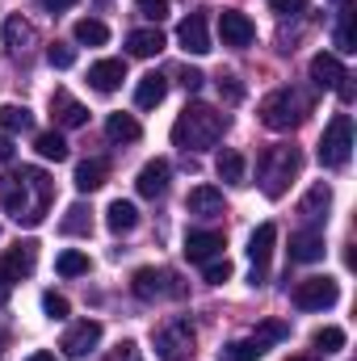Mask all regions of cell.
<instances>
[{"instance_id": "6da1fadb", "label": "cell", "mask_w": 357, "mask_h": 361, "mask_svg": "<svg viewBox=\"0 0 357 361\" xmlns=\"http://www.w3.org/2000/svg\"><path fill=\"white\" fill-rule=\"evenodd\" d=\"M223 130H227V114H219L214 105L193 101V105L181 109V118L173 122V143L185 147V152H210L223 139Z\"/></svg>"}, {"instance_id": "7a4b0ae2", "label": "cell", "mask_w": 357, "mask_h": 361, "mask_svg": "<svg viewBox=\"0 0 357 361\" xmlns=\"http://www.w3.org/2000/svg\"><path fill=\"white\" fill-rule=\"evenodd\" d=\"M311 114V97L303 89H277L261 101V122L269 130H294Z\"/></svg>"}, {"instance_id": "3957f363", "label": "cell", "mask_w": 357, "mask_h": 361, "mask_svg": "<svg viewBox=\"0 0 357 361\" xmlns=\"http://www.w3.org/2000/svg\"><path fill=\"white\" fill-rule=\"evenodd\" d=\"M298 169H303V156L294 147H269L265 156H261V164H257L265 197H282L290 189V180L298 177Z\"/></svg>"}, {"instance_id": "277c9868", "label": "cell", "mask_w": 357, "mask_h": 361, "mask_svg": "<svg viewBox=\"0 0 357 361\" xmlns=\"http://www.w3.org/2000/svg\"><path fill=\"white\" fill-rule=\"evenodd\" d=\"M349 156H353V118H349V114H337V118L324 126L320 164H324V169H345Z\"/></svg>"}, {"instance_id": "5b68a950", "label": "cell", "mask_w": 357, "mask_h": 361, "mask_svg": "<svg viewBox=\"0 0 357 361\" xmlns=\"http://www.w3.org/2000/svg\"><path fill=\"white\" fill-rule=\"evenodd\" d=\"M193 345H198V332L189 319H177V324H164L156 332V357L160 361H189L193 357Z\"/></svg>"}, {"instance_id": "8992f818", "label": "cell", "mask_w": 357, "mask_h": 361, "mask_svg": "<svg viewBox=\"0 0 357 361\" xmlns=\"http://www.w3.org/2000/svg\"><path fill=\"white\" fill-rule=\"evenodd\" d=\"M290 336V328L286 324H277V319H269L261 324L253 336H244V341H236V345H227V361H257L269 353V345H277V341H286Z\"/></svg>"}, {"instance_id": "52a82bcc", "label": "cell", "mask_w": 357, "mask_h": 361, "mask_svg": "<svg viewBox=\"0 0 357 361\" xmlns=\"http://www.w3.org/2000/svg\"><path fill=\"white\" fill-rule=\"evenodd\" d=\"M34 261H38V248L34 244H17V248H4L0 252V307L13 294V281H21V277L34 273Z\"/></svg>"}, {"instance_id": "ba28073f", "label": "cell", "mask_w": 357, "mask_h": 361, "mask_svg": "<svg viewBox=\"0 0 357 361\" xmlns=\"http://www.w3.org/2000/svg\"><path fill=\"white\" fill-rule=\"evenodd\" d=\"M131 286H135V294L143 298V302H160V298H181L185 294V286L177 281V273L169 269H135V277H131Z\"/></svg>"}, {"instance_id": "9c48e42d", "label": "cell", "mask_w": 357, "mask_h": 361, "mask_svg": "<svg viewBox=\"0 0 357 361\" xmlns=\"http://www.w3.org/2000/svg\"><path fill=\"white\" fill-rule=\"evenodd\" d=\"M337 298H341V290H337L332 277H303V281L290 290V302H294L298 311H328Z\"/></svg>"}, {"instance_id": "30bf717a", "label": "cell", "mask_w": 357, "mask_h": 361, "mask_svg": "<svg viewBox=\"0 0 357 361\" xmlns=\"http://www.w3.org/2000/svg\"><path fill=\"white\" fill-rule=\"evenodd\" d=\"M21 177L30 185V214H25V227H34V223H42V214L51 210V177L42 173V169H21Z\"/></svg>"}, {"instance_id": "8fae6325", "label": "cell", "mask_w": 357, "mask_h": 361, "mask_svg": "<svg viewBox=\"0 0 357 361\" xmlns=\"http://www.w3.org/2000/svg\"><path fill=\"white\" fill-rule=\"evenodd\" d=\"M97 345H101V324H97V319L72 324V328L63 332V341H59V349H63L68 357H89Z\"/></svg>"}, {"instance_id": "7c38bea8", "label": "cell", "mask_w": 357, "mask_h": 361, "mask_svg": "<svg viewBox=\"0 0 357 361\" xmlns=\"http://www.w3.org/2000/svg\"><path fill=\"white\" fill-rule=\"evenodd\" d=\"M0 206H4L17 223H25V214H30V185H25L21 173L0 177Z\"/></svg>"}, {"instance_id": "4fadbf2b", "label": "cell", "mask_w": 357, "mask_h": 361, "mask_svg": "<svg viewBox=\"0 0 357 361\" xmlns=\"http://www.w3.org/2000/svg\"><path fill=\"white\" fill-rule=\"evenodd\" d=\"M273 244H277V227L273 223H261L257 231H253V240H248V257H253V286H261L265 281V265L269 257H273Z\"/></svg>"}, {"instance_id": "5bb4252c", "label": "cell", "mask_w": 357, "mask_h": 361, "mask_svg": "<svg viewBox=\"0 0 357 361\" xmlns=\"http://www.w3.org/2000/svg\"><path fill=\"white\" fill-rule=\"evenodd\" d=\"M219 34H223V47H253V38H257V25H253L244 13L227 8V13L219 17Z\"/></svg>"}, {"instance_id": "9a60e30c", "label": "cell", "mask_w": 357, "mask_h": 361, "mask_svg": "<svg viewBox=\"0 0 357 361\" xmlns=\"http://www.w3.org/2000/svg\"><path fill=\"white\" fill-rule=\"evenodd\" d=\"M169 177H173L169 160H147V164L139 169V177H135V189H139L143 197H164V193H169Z\"/></svg>"}, {"instance_id": "2e32d148", "label": "cell", "mask_w": 357, "mask_h": 361, "mask_svg": "<svg viewBox=\"0 0 357 361\" xmlns=\"http://www.w3.org/2000/svg\"><path fill=\"white\" fill-rule=\"evenodd\" d=\"M51 114H55V122H59L63 130H76V126L89 122V109H85L68 89H55V97H51Z\"/></svg>"}, {"instance_id": "e0dca14e", "label": "cell", "mask_w": 357, "mask_h": 361, "mask_svg": "<svg viewBox=\"0 0 357 361\" xmlns=\"http://www.w3.org/2000/svg\"><path fill=\"white\" fill-rule=\"evenodd\" d=\"M177 42L189 51V55H206L210 51V30H206V17L202 13H189L177 25Z\"/></svg>"}, {"instance_id": "ac0fdd59", "label": "cell", "mask_w": 357, "mask_h": 361, "mask_svg": "<svg viewBox=\"0 0 357 361\" xmlns=\"http://www.w3.org/2000/svg\"><path fill=\"white\" fill-rule=\"evenodd\" d=\"M185 257L193 265H206V261L223 257V235L219 231H189L185 235Z\"/></svg>"}, {"instance_id": "d6986e66", "label": "cell", "mask_w": 357, "mask_h": 361, "mask_svg": "<svg viewBox=\"0 0 357 361\" xmlns=\"http://www.w3.org/2000/svg\"><path fill=\"white\" fill-rule=\"evenodd\" d=\"M328 206H332V189L320 180V185H311V189H307V197L298 202V219H303L307 227H315L320 219H328Z\"/></svg>"}, {"instance_id": "ffe728a7", "label": "cell", "mask_w": 357, "mask_h": 361, "mask_svg": "<svg viewBox=\"0 0 357 361\" xmlns=\"http://www.w3.org/2000/svg\"><path fill=\"white\" fill-rule=\"evenodd\" d=\"M290 261L298 265H311V261H324V231L307 227L298 235H290Z\"/></svg>"}, {"instance_id": "44dd1931", "label": "cell", "mask_w": 357, "mask_h": 361, "mask_svg": "<svg viewBox=\"0 0 357 361\" xmlns=\"http://www.w3.org/2000/svg\"><path fill=\"white\" fill-rule=\"evenodd\" d=\"M122 80H126V63L122 59H97L89 68V85L97 92H114Z\"/></svg>"}, {"instance_id": "7402d4cb", "label": "cell", "mask_w": 357, "mask_h": 361, "mask_svg": "<svg viewBox=\"0 0 357 361\" xmlns=\"http://www.w3.org/2000/svg\"><path fill=\"white\" fill-rule=\"evenodd\" d=\"M169 42H164V34L156 30V25H147V30H131L126 34V51L135 55V59H152V55H160Z\"/></svg>"}, {"instance_id": "603a6c76", "label": "cell", "mask_w": 357, "mask_h": 361, "mask_svg": "<svg viewBox=\"0 0 357 361\" xmlns=\"http://www.w3.org/2000/svg\"><path fill=\"white\" fill-rule=\"evenodd\" d=\"M345 76H349V72L341 68V59H337V55H328V51H320V55L311 59V80H315L320 89H337V85H341Z\"/></svg>"}, {"instance_id": "cb8c5ba5", "label": "cell", "mask_w": 357, "mask_h": 361, "mask_svg": "<svg viewBox=\"0 0 357 361\" xmlns=\"http://www.w3.org/2000/svg\"><path fill=\"white\" fill-rule=\"evenodd\" d=\"M189 214H198V219H219L223 214V193L219 189H210V185H198V189H189Z\"/></svg>"}, {"instance_id": "d4e9b609", "label": "cell", "mask_w": 357, "mask_h": 361, "mask_svg": "<svg viewBox=\"0 0 357 361\" xmlns=\"http://www.w3.org/2000/svg\"><path fill=\"white\" fill-rule=\"evenodd\" d=\"M105 177H109V160H101V156H89V160H80V164H76V189H80V193L101 189Z\"/></svg>"}, {"instance_id": "484cf974", "label": "cell", "mask_w": 357, "mask_h": 361, "mask_svg": "<svg viewBox=\"0 0 357 361\" xmlns=\"http://www.w3.org/2000/svg\"><path fill=\"white\" fill-rule=\"evenodd\" d=\"M164 97H169V80H164L160 72H147V76L139 80V89H135V105H139V109H156Z\"/></svg>"}, {"instance_id": "4316f807", "label": "cell", "mask_w": 357, "mask_h": 361, "mask_svg": "<svg viewBox=\"0 0 357 361\" xmlns=\"http://www.w3.org/2000/svg\"><path fill=\"white\" fill-rule=\"evenodd\" d=\"M4 47H8L13 55H25V51L34 47V25L21 21V17H8V21H4Z\"/></svg>"}, {"instance_id": "83f0119b", "label": "cell", "mask_w": 357, "mask_h": 361, "mask_svg": "<svg viewBox=\"0 0 357 361\" xmlns=\"http://www.w3.org/2000/svg\"><path fill=\"white\" fill-rule=\"evenodd\" d=\"M105 135H109L114 143H135V139L143 135V126H139L135 114H109V118H105Z\"/></svg>"}, {"instance_id": "f1b7e54d", "label": "cell", "mask_w": 357, "mask_h": 361, "mask_svg": "<svg viewBox=\"0 0 357 361\" xmlns=\"http://www.w3.org/2000/svg\"><path fill=\"white\" fill-rule=\"evenodd\" d=\"M105 223H109V231H135V223H139V210H135V202H109V210H105Z\"/></svg>"}, {"instance_id": "f546056e", "label": "cell", "mask_w": 357, "mask_h": 361, "mask_svg": "<svg viewBox=\"0 0 357 361\" xmlns=\"http://www.w3.org/2000/svg\"><path fill=\"white\" fill-rule=\"evenodd\" d=\"M59 231H63V235H89V231H92V210L85 206V202L68 206V214H63Z\"/></svg>"}, {"instance_id": "4dcf8cb0", "label": "cell", "mask_w": 357, "mask_h": 361, "mask_svg": "<svg viewBox=\"0 0 357 361\" xmlns=\"http://www.w3.org/2000/svg\"><path fill=\"white\" fill-rule=\"evenodd\" d=\"M34 152H38L42 160H55V164H59V160H68V139H63L59 130H42V135L34 139Z\"/></svg>"}, {"instance_id": "1f68e13d", "label": "cell", "mask_w": 357, "mask_h": 361, "mask_svg": "<svg viewBox=\"0 0 357 361\" xmlns=\"http://www.w3.org/2000/svg\"><path fill=\"white\" fill-rule=\"evenodd\" d=\"M76 42H80V47H105V42H109L105 21H97V17H80V21H76Z\"/></svg>"}, {"instance_id": "d6a6232c", "label": "cell", "mask_w": 357, "mask_h": 361, "mask_svg": "<svg viewBox=\"0 0 357 361\" xmlns=\"http://www.w3.org/2000/svg\"><path fill=\"white\" fill-rule=\"evenodd\" d=\"M214 173H219V180H227V185H244V156L240 152H223L214 160Z\"/></svg>"}, {"instance_id": "836d02e7", "label": "cell", "mask_w": 357, "mask_h": 361, "mask_svg": "<svg viewBox=\"0 0 357 361\" xmlns=\"http://www.w3.org/2000/svg\"><path fill=\"white\" fill-rule=\"evenodd\" d=\"M30 126V109L25 105H0V130L13 135V130H25Z\"/></svg>"}, {"instance_id": "e575fe53", "label": "cell", "mask_w": 357, "mask_h": 361, "mask_svg": "<svg viewBox=\"0 0 357 361\" xmlns=\"http://www.w3.org/2000/svg\"><path fill=\"white\" fill-rule=\"evenodd\" d=\"M55 269L63 273V277H80V273H89V257H85V252H76V248H68V252H59Z\"/></svg>"}, {"instance_id": "d590c367", "label": "cell", "mask_w": 357, "mask_h": 361, "mask_svg": "<svg viewBox=\"0 0 357 361\" xmlns=\"http://www.w3.org/2000/svg\"><path fill=\"white\" fill-rule=\"evenodd\" d=\"M337 47H341L345 55H353V51H357V34H353V8H345V13H341V25H337Z\"/></svg>"}, {"instance_id": "8d00e7d4", "label": "cell", "mask_w": 357, "mask_h": 361, "mask_svg": "<svg viewBox=\"0 0 357 361\" xmlns=\"http://www.w3.org/2000/svg\"><path fill=\"white\" fill-rule=\"evenodd\" d=\"M311 345H315L320 353H337V349H345V332H341V328H320V332L311 336Z\"/></svg>"}, {"instance_id": "74e56055", "label": "cell", "mask_w": 357, "mask_h": 361, "mask_svg": "<svg viewBox=\"0 0 357 361\" xmlns=\"http://www.w3.org/2000/svg\"><path fill=\"white\" fill-rule=\"evenodd\" d=\"M47 63H51V68H59V72H63V68H72V63H76V47L55 42V47L47 51Z\"/></svg>"}, {"instance_id": "f35d334b", "label": "cell", "mask_w": 357, "mask_h": 361, "mask_svg": "<svg viewBox=\"0 0 357 361\" xmlns=\"http://www.w3.org/2000/svg\"><path fill=\"white\" fill-rule=\"evenodd\" d=\"M202 273H206V281H210V286H223V281L231 277V265H227V257H214V261H206V265H202Z\"/></svg>"}, {"instance_id": "ab89813d", "label": "cell", "mask_w": 357, "mask_h": 361, "mask_svg": "<svg viewBox=\"0 0 357 361\" xmlns=\"http://www.w3.org/2000/svg\"><path fill=\"white\" fill-rule=\"evenodd\" d=\"M42 311H47L51 319H68V311H72V307H68V298H63V294H55V290H51V294L42 298Z\"/></svg>"}, {"instance_id": "60d3db41", "label": "cell", "mask_w": 357, "mask_h": 361, "mask_svg": "<svg viewBox=\"0 0 357 361\" xmlns=\"http://www.w3.org/2000/svg\"><path fill=\"white\" fill-rule=\"evenodd\" d=\"M135 4H139V13H143L147 21H164V17H169V4H173V0H135Z\"/></svg>"}, {"instance_id": "b9f144b4", "label": "cell", "mask_w": 357, "mask_h": 361, "mask_svg": "<svg viewBox=\"0 0 357 361\" xmlns=\"http://www.w3.org/2000/svg\"><path fill=\"white\" fill-rule=\"evenodd\" d=\"M219 92H223V97H227V101H231V105H236V101H240V97H244V85H240V80H236V76H219Z\"/></svg>"}, {"instance_id": "7bdbcfd3", "label": "cell", "mask_w": 357, "mask_h": 361, "mask_svg": "<svg viewBox=\"0 0 357 361\" xmlns=\"http://www.w3.org/2000/svg\"><path fill=\"white\" fill-rule=\"evenodd\" d=\"M105 361H143V357H139V345H135V341H122Z\"/></svg>"}, {"instance_id": "ee69618b", "label": "cell", "mask_w": 357, "mask_h": 361, "mask_svg": "<svg viewBox=\"0 0 357 361\" xmlns=\"http://www.w3.org/2000/svg\"><path fill=\"white\" fill-rule=\"evenodd\" d=\"M269 8H273V13H282V17H290V13H303V8H307V0H269Z\"/></svg>"}, {"instance_id": "f6af8a7d", "label": "cell", "mask_w": 357, "mask_h": 361, "mask_svg": "<svg viewBox=\"0 0 357 361\" xmlns=\"http://www.w3.org/2000/svg\"><path fill=\"white\" fill-rule=\"evenodd\" d=\"M202 80H206L202 72H189V68L181 72V85H185V89H189V92H198V89H202Z\"/></svg>"}, {"instance_id": "bcb514c9", "label": "cell", "mask_w": 357, "mask_h": 361, "mask_svg": "<svg viewBox=\"0 0 357 361\" xmlns=\"http://www.w3.org/2000/svg\"><path fill=\"white\" fill-rule=\"evenodd\" d=\"M42 8L47 13H68V8H76V0H42Z\"/></svg>"}, {"instance_id": "7dc6e473", "label": "cell", "mask_w": 357, "mask_h": 361, "mask_svg": "<svg viewBox=\"0 0 357 361\" xmlns=\"http://www.w3.org/2000/svg\"><path fill=\"white\" fill-rule=\"evenodd\" d=\"M4 160H13V139H8V135H0V164H4Z\"/></svg>"}, {"instance_id": "c3c4849f", "label": "cell", "mask_w": 357, "mask_h": 361, "mask_svg": "<svg viewBox=\"0 0 357 361\" xmlns=\"http://www.w3.org/2000/svg\"><path fill=\"white\" fill-rule=\"evenodd\" d=\"M25 361H55V353H30Z\"/></svg>"}, {"instance_id": "681fc988", "label": "cell", "mask_w": 357, "mask_h": 361, "mask_svg": "<svg viewBox=\"0 0 357 361\" xmlns=\"http://www.w3.org/2000/svg\"><path fill=\"white\" fill-rule=\"evenodd\" d=\"M0 353H4V332H0Z\"/></svg>"}, {"instance_id": "f907efd6", "label": "cell", "mask_w": 357, "mask_h": 361, "mask_svg": "<svg viewBox=\"0 0 357 361\" xmlns=\"http://www.w3.org/2000/svg\"><path fill=\"white\" fill-rule=\"evenodd\" d=\"M290 361H311V357H290Z\"/></svg>"}]
</instances>
